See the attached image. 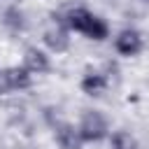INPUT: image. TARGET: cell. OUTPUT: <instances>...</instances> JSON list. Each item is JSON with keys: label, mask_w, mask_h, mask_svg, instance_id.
Segmentation results:
<instances>
[{"label": "cell", "mask_w": 149, "mask_h": 149, "mask_svg": "<svg viewBox=\"0 0 149 149\" xmlns=\"http://www.w3.org/2000/svg\"><path fill=\"white\" fill-rule=\"evenodd\" d=\"M79 135L84 142H100L109 135V123L105 119L102 112L98 109H86L79 119V126H77Z\"/></svg>", "instance_id": "1"}, {"label": "cell", "mask_w": 149, "mask_h": 149, "mask_svg": "<svg viewBox=\"0 0 149 149\" xmlns=\"http://www.w3.org/2000/svg\"><path fill=\"white\" fill-rule=\"evenodd\" d=\"M30 84H33V74L23 65H12V68L0 70V95L30 88Z\"/></svg>", "instance_id": "2"}, {"label": "cell", "mask_w": 149, "mask_h": 149, "mask_svg": "<svg viewBox=\"0 0 149 149\" xmlns=\"http://www.w3.org/2000/svg\"><path fill=\"white\" fill-rule=\"evenodd\" d=\"M51 19H54V23L44 30L42 42L47 44L49 51H54V54H63V51H68V47H70V30L65 28V23H63L61 16L51 14Z\"/></svg>", "instance_id": "3"}, {"label": "cell", "mask_w": 149, "mask_h": 149, "mask_svg": "<svg viewBox=\"0 0 149 149\" xmlns=\"http://www.w3.org/2000/svg\"><path fill=\"white\" fill-rule=\"evenodd\" d=\"M114 49H116V54H121V56H137L142 49H144V37H142V33L140 30H135V28H123L116 37H114Z\"/></svg>", "instance_id": "4"}, {"label": "cell", "mask_w": 149, "mask_h": 149, "mask_svg": "<svg viewBox=\"0 0 149 149\" xmlns=\"http://www.w3.org/2000/svg\"><path fill=\"white\" fill-rule=\"evenodd\" d=\"M54 133H56V144L61 149H81L84 147V140L77 130V126L68 123V121H61L54 126Z\"/></svg>", "instance_id": "5"}, {"label": "cell", "mask_w": 149, "mask_h": 149, "mask_svg": "<svg viewBox=\"0 0 149 149\" xmlns=\"http://www.w3.org/2000/svg\"><path fill=\"white\" fill-rule=\"evenodd\" d=\"M30 74H44L51 70V61L47 56V51L37 49V47H28L23 51V63H21Z\"/></svg>", "instance_id": "6"}, {"label": "cell", "mask_w": 149, "mask_h": 149, "mask_svg": "<svg viewBox=\"0 0 149 149\" xmlns=\"http://www.w3.org/2000/svg\"><path fill=\"white\" fill-rule=\"evenodd\" d=\"M91 16H93V12H88L86 7H70L61 19H63V23H65V28L72 33H84V28L88 26V21H91Z\"/></svg>", "instance_id": "7"}, {"label": "cell", "mask_w": 149, "mask_h": 149, "mask_svg": "<svg viewBox=\"0 0 149 149\" xmlns=\"http://www.w3.org/2000/svg\"><path fill=\"white\" fill-rule=\"evenodd\" d=\"M2 26L9 33H23L28 28V19H26V14L19 5H9V7L2 9Z\"/></svg>", "instance_id": "8"}, {"label": "cell", "mask_w": 149, "mask_h": 149, "mask_svg": "<svg viewBox=\"0 0 149 149\" xmlns=\"http://www.w3.org/2000/svg\"><path fill=\"white\" fill-rule=\"evenodd\" d=\"M107 86H109V81H107V77H105L102 72H86V74L81 77V81H79V88H81L86 95H93V98L102 95V93L107 91Z\"/></svg>", "instance_id": "9"}, {"label": "cell", "mask_w": 149, "mask_h": 149, "mask_svg": "<svg viewBox=\"0 0 149 149\" xmlns=\"http://www.w3.org/2000/svg\"><path fill=\"white\" fill-rule=\"evenodd\" d=\"M81 35H86L88 40H95V42H102V40H107V35H109V26H107V21L102 19V16H91V21H88V26L84 28V33Z\"/></svg>", "instance_id": "10"}, {"label": "cell", "mask_w": 149, "mask_h": 149, "mask_svg": "<svg viewBox=\"0 0 149 149\" xmlns=\"http://www.w3.org/2000/svg\"><path fill=\"white\" fill-rule=\"evenodd\" d=\"M109 144H112V149H140L135 135L128 130H114L109 137Z\"/></svg>", "instance_id": "11"}, {"label": "cell", "mask_w": 149, "mask_h": 149, "mask_svg": "<svg viewBox=\"0 0 149 149\" xmlns=\"http://www.w3.org/2000/svg\"><path fill=\"white\" fill-rule=\"evenodd\" d=\"M9 2H12V5H14V0H9Z\"/></svg>", "instance_id": "12"}, {"label": "cell", "mask_w": 149, "mask_h": 149, "mask_svg": "<svg viewBox=\"0 0 149 149\" xmlns=\"http://www.w3.org/2000/svg\"><path fill=\"white\" fill-rule=\"evenodd\" d=\"M142 2H149V0H142Z\"/></svg>", "instance_id": "13"}]
</instances>
